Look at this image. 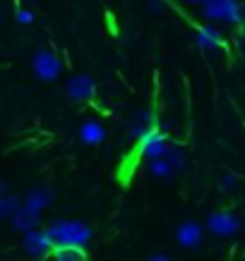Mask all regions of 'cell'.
Returning <instances> with one entry per match:
<instances>
[{"label":"cell","instance_id":"obj_14","mask_svg":"<svg viewBox=\"0 0 245 261\" xmlns=\"http://www.w3.org/2000/svg\"><path fill=\"white\" fill-rule=\"evenodd\" d=\"M22 199L17 197V194H5V197L0 199V221H12L15 214L22 208Z\"/></svg>","mask_w":245,"mask_h":261},{"label":"cell","instance_id":"obj_12","mask_svg":"<svg viewBox=\"0 0 245 261\" xmlns=\"http://www.w3.org/2000/svg\"><path fill=\"white\" fill-rule=\"evenodd\" d=\"M41 223V214L39 211H34V208H29L27 204H22V208L15 214V218H12V225H15V230H19V232H32V230L39 228Z\"/></svg>","mask_w":245,"mask_h":261},{"label":"cell","instance_id":"obj_22","mask_svg":"<svg viewBox=\"0 0 245 261\" xmlns=\"http://www.w3.org/2000/svg\"><path fill=\"white\" fill-rule=\"evenodd\" d=\"M3 197H5V182L0 180V199H3Z\"/></svg>","mask_w":245,"mask_h":261},{"label":"cell","instance_id":"obj_4","mask_svg":"<svg viewBox=\"0 0 245 261\" xmlns=\"http://www.w3.org/2000/svg\"><path fill=\"white\" fill-rule=\"evenodd\" d=\"M240 228V221H238V216L229 208H219V211H214V214L207 216V230L212 232V235H219V238H229L233 232H238Z\"/></svg>","mask_w":245,"mask_h":261},{"label":"cell","instance_id":"obj_8","mask_svg":"<svg viewBox=\"0 0 245 261\" xmlns=\"http://www.w3.org/2000/svg\"><path fill=\"white\" fill-rule=\"evenodd\" d=\"M149 129H154V111L151 108H144V111H137L127 122V137L132 142H140Z\"/></svg>","mask_w":245,"mask_h":261},{"label":"cell","instance_id":"obj_20","mask_svg":"<svg viewBox=\"0 0 245 261\" xmlns=\"http://www.w3.org/2000/svg\"><path fill=\"white\" fill-rule=\"evenodd\" d=\"M149 261H171V259H168L166 254H154V256H151Z\"/></svg>","mask_w":245,"mask_h":261},{"label":"cell","instance_id":"obj_1","mask_svg":"<svg viewBox=\"0 0 245 261\" xmlns=\"http://www.w3.org/2000/svg\"><path fill=\"white\" fill-rule=\"evenodd\" d=\"M46 235L53 242V249H58V247H87L94 232L87 223L70 218V221H56L53 225H48Z\"/></svg>","mask_w":245,"mask_h":261},{"label":"cell","instance_id":"obj_18","mask_svg":"<svg viewBox=\"0 0 245 261\" xmlns=\"http://www.w3.org/2000/svg\"><path fill=\"white\" fill-rule=\"evenodd\" d=\"M15 19H17V24L27 27V24L34 22V12H32V10H27V8H19V10L15 12Z\"/></svg>","mask_w":245,"mask_h":261},{"label":"cell","instance_id":"obj_10","mask_svg":"<svg viewBox=\"0 0 245 261\" xmlns=\"http://www.w3.org/2000/svg\"><path fill=\"white\" fill-rule=\"evenodd\" d=\"M195 41L202 50H214V48H226V39L221 36L219 29L214 27H197V34H195Z\"/></svg>","mask_w":245,"mask_h":261},{"label":"cell","instance_id":"obj_11","mask_svg":"<svg viewBox=\"0 0 245 261\" xmlns=\"http://www.w3.org/2000/svg\"><path fill=\"white\" fill-rule=\"evenodd\" d=\"M53 199H56V194H53V190H48V187H34V190H29L27 194H24V204L29 206V208H34V211H43V208H48V206L53 204Z\"/></svg>","mask_w":245,"mask_h":261},{"label":"cell","instance_id":"obj_21","mask_svg":"<svg viewBox=\"0 0 245 261\" xmlns=\"http://www.w3.org/2000/svg\"><path fill=\"white\" fill-rule=\"evenodd\" d=\"M188 3H192V5H199V8H205L209 0H188Z\"/></svg>","mask_w":245,"mask_h":261},{"label":"cell","instance_id":"obj_15","mask_svg":"<svg viewBox=\"0 0 245 261\" xmlns=\"http://www.w3.org/2000/svg\"><path fill=\"white\" fill-rule=\"evenodd\" d=\"M53 261H87L84 247H58L53 249Z\"/></svg>","mask_w":245,"mask_h":261},{"label":"cell","instance_id":"obj_19","mask_svg":"<svg viewBox=\"0 0 245 261\" xmlns=\"http://www.w3.org/2000/svg\"><path fill=\"white\" fill-rule=\"evenodd\" d=\"M233 187H236V177H233V175H221V190L226 192V190H233Z\"/></svg>","mask_w":245,"mask_h":261},{"label":"cell","instance_id":"obj_6","mask_svg":"<svg viewBox=\"0 0 245 261\" xmlns=\"http://www.w3.org/2000/svg\"><path fill=\"white\" fill-rule=\"evenodd\" d=\"M22 247L24 252L34 256V259H43L53 254V242L48 240L46 230H32V232H24L22 238Z\"/></svg>","mask_w":245,"mask_h":261},{"label":"cell","instance_id":"obj_9","mask_svg":"<svg viewBox=\"0 0 245 261\" xmlns=\"http://www.w3.org/2000/svg\"><path fill=\"white\" fill-rule=\"evenodd\" d=\"M175 240H178V245L185 247V249H195V247L202 245V240H205V235H202V225H199L197 221H185L178 225V230H175Z\"/></svg>","mask_w":245,"mask_h":261},{"label":"cell","instance_id":"obj_17","mask_svg":"<svg viewBox=\"0 0 245 261\" xmlns=\"http://www.w3.org/2000/svg\"><path fill=\"white\" fill-rule=\"evenodd\" d=\"M166 159H168V163H171V168H173V173H181L183 166H185V153H183L181 149H168Z\"/></svg>","mask_w":245,"mask_h":261},{"label":"cell","instance_id":"obj_7","mask_svg":"<svg viewBox=\"0 0 245 261\" xmlns=\"http://www.w3.org/2000/svg\"><path fill=\"white\" fill-rule=\"evenodd\" d=\"M94 96H96V84L87 74H77V77H72L68 82V98H72V101L89 103L94 101Z\"/></svg>","mask_w":245,"mask_h":261},{"label":"cell","instance_id":"obj_5","mask_svg":"<svg viewBox=\"0 0 245 261\" xmlns=\"http://www.w3.org/2000/svg\"><path fill=\"white\" fill-rule=\"evenodd\" d=\"M32 67H34V74L43 82H53L60 77V70H63V63L56 53L51 50H39L32 60Z\"/></svg>","mask_w":245,"mask_h":261},{"label":"cell","instance_id":"obj_16","mask_svg":"<svg viewBox=\"0 0 245 261\" xmlns=\"http://www.w3.org/2000/svg\"><path fill=\"white\" fill-rule=\"evenodd\" d=\"M147 170H149L151 177H159V180H164V177H171V175H175L166 156H164V159H157V161H149V163H147Z\"/></svg>","mask_w":245,"mask_h":261},{"label":"cell","instance_id":"obj_13","mask_svg":"<svg viewBox=\"0 0 245 261\" xmlns=\"http://www.w3.org/2000/svg\"><path fill=\"white\" fill-rule=\"evenodd\" d=\"M103 137H106V129H103V125L99 120H84L82 127H79V139H82V144H87V146L101 144Z\"/></svg>","mask_w":245,"mask_h":261},{"label":"cell","instance_id":"obj_2","mask_svg":"<svg viewBox=\"0 0 245 261\" xmlns=\"http://www.w3.org/2000/svg\"><path fill=\"white\" fill-rule=\"evenodd\" d=\"M202 15L212 22H229L233 27H243V8L238 0H209Z\"/></svg>","mask_w":245,"mask_h":261},{"label":"cell","instance_id":"obj_3","mask_svg":"<svg viewBox=\"0 0 245 261\" xmlns=\"http://www.w3.org/2000/svg\"><path fill=\"white\" fill-rule=\"evenodd\" d=\"M137 153H140L144 161L164 159V156L168 153V139H166V135H164L159 127L149 129V132H147V135L137 142Z\"/></svg>","mask_w":245,"mask_h":261}]
</instances>
